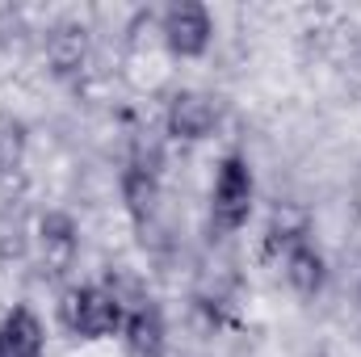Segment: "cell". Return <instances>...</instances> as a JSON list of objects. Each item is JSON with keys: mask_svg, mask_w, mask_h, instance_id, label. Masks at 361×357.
<instances>
[{"mask_svg": "<svg viewBox=\"0 0 361 357\" xmlns=\"http://www.w3.org/2000/svg\"><path fill=\"white\" fill-rule=\"evenodd\" d=\"M0 341L8 357H47V324L30 303H13L0 320Z\"/></svg>", "mask_w": 361, "mask_h": 357, "instance_id": "obj_8", "label": "cell"}, {"mask_svg": "<svg viewBox=\"0 0 361 357\" xmlns=\"http://www.w3.org/2000/svg\"><path fill=\"white\" fill-rule=\"evenodd\" d=\"M47 55H51V63H55V72H76L80 63H85V30H76V25H59L55 34H51V42H47Z\"/></svg>", "mask_w": 361, "mask_h": 357, "instance_id": "obj_11", "label": "cell"}, {"mask_svg": "<svg viewBox=\"0 0 361 357\" xmlns=\"http://www.w3.org/2000/svg\"><path fill=\"white\" fill-rule=\"evenodd\" d=\"M118 189H122V206H126L130 223H135L139 231H147V227L156 223V214H160V202H164L160 173H156L152 164H139V160H135V164L122 169Z\"/></svg>", "mask_w": 361, "mask_h": 357, "instance_id": "obj_7", "label": "cell"}, {"mask_svg": "<svg viewBox=\"0 0 361 357\" xmlns=\"http://www.w3.org/2000/svg\"><path fill=\"white\" fill-rule=\"evenodd\" d=\"M252 206H257V173L244 152H227L210 181V227L235 236L240 227H248Z\"/></svg>", "mask_w": 361, "mask_h": 357, "instance_id": "obj_2", "label": "cell"}, {"mask_svg": "<svg viewBox=\"0 0 361 357\" xmlns=\"http://www.w3.org/2000/svg\"><path fill=\"white\" fill-rule=\"evenodd\" d=\"M25 156H30V126L25 118L0 109V181H13L25 169Z\"/></svg>", "mask_w": 361, "mask_h": 357, "instance_id": "obj_10", "label": "cell"}, {"mask_svg": "<svg viewBox=\"0 0 361 357\" xmlns=\"http://www.w3.org/2000/svg\"><path fill=\"white\" fill-rule=\"evenodd\" d=\"M281 277L298 298H319L328 286V257L307 236V227L281 236Z\"/></svg>", "mask_w": 361, "mask_h": 357, "instance_id": "obj_4", "label": "cell"}, {"mask_svg": "<svg viewBox=\"0 0 361 357\" xmlns=\"http://www.w3.org/2000/svg\"><path fill=\"white\" fill-rule=\"evenodd\" d=\"M160 38L169 55L177 59H202L214 42V17L202 0H173L160 13Z\"/></svg>", "mask_w": 361, "mask_h": 357, "instance_id": "obj_3", "label": "cell"}, {"mask_svg": "<svg viewBox=\"0 0 361 357\" xmlns=\"http://www.w3.org/2000/svg\"><path fill=\"white\" fill-rule=\"evenodd\" d=\"M59 320L72 337L80 341H109V337H122V320H126V303L114 286H101V282H85V286H72L59 303Z\"/></svg>", "mask_w": 361, "mask_h": 357, "instance_id": "obj_1", "label": "cell"}, {"mask_svg": "<svg viewBox=\"0 0 361 357\" xmlns=\"http://www.w3.org/2000/svg\"><path fill=\"white\" fill-rule=\"evenodd\" d=\"M122 341L135 357H164L169 353V315L160 307V298L139 294L126 303V320H122Z\"/></svg>", "mask_w": 361, "mask_h": 357, "instance_id": "obj_6", "label": "cell"}, {"mask_svg": "<svg viewBox=\"0 0 361 357\" xmlns=\"http://www.w3.org/2000/svg\"><path fill=\"white\" fill-rule=\"evenodd\" d=\"M0 357H8V349H4V341H0Z\"/></svg>", "mask_w": 361, "mask_h": 357, "instance_id": "obj_12", "label": "cell"}, {"mask_svg": "<svg viewBox=\"0 0 361 357\" xmlns=\"http://www.w3.org/2000/svg\"><path fill=\"white\" fill-rule=\"evenodd\" d=\"M38 244H42V257L51 261V265H72V257H76V248H80V236H76V223H72V214H63V210H51V214H42L38 219Z\"/></svg>", "mask_w": 361, "mask_h": 357, "instance_id": "obj_9", "label": "cell"}, {"mask_svg": "<svg viewBox=\"0 0 361 357\" xmlns=\"http://www.w3.org/2000/svg\"><path fill=\"white\" fill-rule=\"evenodd\" d=\"M164 131L177 143H202L219 131V101L202 89H177L164 109Z\"/></svg>", "mask_w": 361, "mask_h": 357, "instance_id": "obj_5", "label": "cell"}]
</instances>
